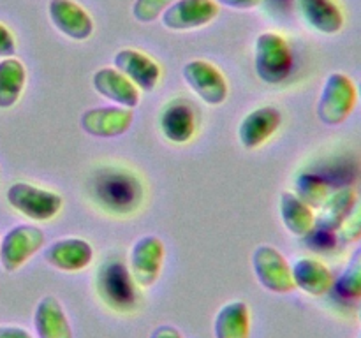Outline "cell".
I'll return each instance as SVG.
<instances>
[{
	"mask_svg": "<svg viewBox=\"0 0 361 338\" xmlns=\"http://www.w3.org/2000/svg\"><path fill=\"white\" fill-rule=\"evenodd\" d=\"M90 189L95 203L115 215L134 213L140 210L145 197L140 178L123 168H104L97 171Z\"/></svg>",
	"mask_w": 361,
	"mask_h": 338,
	"instance_id": "6da1fadb",
	"label": "cell"
},
{
	"mask_svg": "<svg viewBox=\"0 0 361 338\" xmlns=\"http://www.w3.org/2000/svg\"><path fill=\"white\" fill-rule=\"evenodd\" d=\"M97 294L109 308L116 312H130L140 299V285L134 282L129 266L118 257L104 261L95 275Z\"/></svg>",
	"mask_w": 361,
	"mask_h": 338,
	"instance_id": "7a4b0ae2",
	"label": "cell"
},
{
	"mask_svg": "<svg viewBox=\"0 0 361 338\" xmlns=\"http://www.w3.org/2000/svg\"><path fill=\"white\" fill-rule=\"evenodd\" d=\"M254 70L267 84L284 83L293 70V51L284 35L261 32L254 42Z\"/></svg>",
	"mask_w": 361,
	"mask_h": 338,
	"instance_id": "3957f363",
	"label": "cell"
},
{
	"mask_svg": "<svg viewBox=\"0 0 361 338\" xmlns=\"http://www.w3.org/2000/svg\"><path fill=\"white\" fill-rule=\"evenodd\" d=\"M356 102L358 94L355 81L344 73H331L324 80L316 115L323 125L337 127L351 116Z\"/></svg>",
	"mask_w": 361,
	"mask_h": 338,
	"instance_id": "277c9868",
	"label": "cell"
},
{
	"mask_svg": "<svg viewBox=\"0 0 361 338\" xmlns=\"http://www.w3.org/2000/svg\"><path fill=\"white\" fill-rule=\"evenodd\" d=\"M6 197L13 210L34 222L51 220L60 213L63 206V199L60 194L25 182L13 183L7 189Z\"/></svg>",
	"mask_w": 361,
	"mask_h": 338,
	"instance_id": "5b68a950",
	"label": "cell"
},
{
	"mask_svg": "<svg viewBox=\"0 0 361 338\" xmlns=\"http://www.w3.org/2000/svg\"><path fill=\"white\" fill-rule=\"evenodd\" d=\"M44 231L37 225H16L0 239V264L7 273H14L44 246Z\"/></svg>",
	"mask_w": 361,
	"mask_h": 338,
	"instance_id": "8992f818",
	"label": "cell"
},
{
	"mask_svg": "<svg viewBox=\"0 0 361 338\" xmlns=\"http://www.w3.org/2000/svg\"><path fill=\"white\" fill-rule=\"evenodd\" d=\"M252 268L261 287L275 294L295 291L291 264L274 245H259L252 254Z\"/></svg>",
	"mask_w": 361,
	"mask_h": 338,
	"instance_id": "52a82bcc",
	"label": "cell"
},
{
	"mask_svg": "<svg viewBox=\"0 0 361 338\" xmlns=\"http://www.w3.org/2000/svg\"><path fill=\"white\" fill-rule=\"evenodd\" d=\"M183 80L190 90L208 106H221L228 99L229 87L224 74L207 60H190L182 69Z\"/></svg>",
	"mask_w": 361,
	"mask_h": 338,
	"instance_id": "ba28073f",
	"label": "cell"
},
{
	"mask_svg": "<svg viewBox=\"0 0 361 338\" xmlns=\"http://www.w3.org/2000/svg\"><path fill=\"white\" fill-rule=\"evenodd\" d=\"M164 256V243L159 236L148 234L134 242L129 254V270L140 287H152L159 280Z\"/></svg>",
	"mask_w": 361,
	"mask_h": 338,
	"instance_id": "9c48e42d",
	"label": "cell"
},
{
	"mask_svg": "<svg viewBox=\"0 0 361 338\" xmlns=\"http://www.w3.org/2000/svg\"><path fill=\"white\" fill-rule=\"evenodd\" d=\"M215 0H176L162 13L161 21L171 32H189L207 27L219 16Z\"/></svg>",
	"mask_w": 361,
	"mask_h": 338,
	"instance_id": "30bf717a",
	"label": "cell"
},
{
	"mask_svg": "<svg viewBox=\"0 0 361 338\" xmlns=\"http://www.w3.org/2000/svg\"><path fill=\"white\" fill-rule=\"evenodd\" d=\"M134 120V111L123 106H99L90 108L81 115L80 125L83 132L88 136L109 139V137H118L130 129Z\"/></svg>",
	"mask_w": 361,
	"mask_h": 338,
	"instance_id": "8fae6325",
	"label": "cell"
},
{
	"mask_svg": "<svg viewBox=\"0 0 361 338\" xmlns=\"http://www.w3.org/2000/svg\"><path fill=\"white\" fill-rule=\"evenodd\" d=\"M48 16L53 27L73 41H87L94 34V20L74 0H49Z\"/></svg>",
	"mask_w": 361,
	"mask_h": 338,
	"instance_id": "7c38bea8",
	"label": "cell"
},
{
	"mask_svg": "<svg viewBox=\"0 0 361 338\" xmlns=\"http://www.w3.org/2000/svg\"><path fill=\"white\" fill-rule=\"evenodd\" d=\"M113 65L143 92L155 90L162 76L161 65L147 53L134 48L116 51L113 56Z\"/></svg>",
	"mask_w": 361,
	"mask_h": 338,
	"instance_id": "4fadbf2b",
	"label": "cell"
},
{
	"mask_svg": "<svg viewBox=\"0 0 361 338\" xmlns=\"http://www.w3.org/2000/svg\"><path fill=\"white\" fill-rule=\"evenodd\" d=\"M42 257L55 270L76 273L90 266L94 261V249L83 238H62L46 246Z\"/></svg>",
	"mask_w": 361,
	"mask_h": 338,
	"instance_id": "5bb4252c",
	"label": "cell"
},
{
	"mask_svg": "<svg viewBox=\"0 0 361 338\" xmlns=\"http://www.w3.org/2000/svg\"><path fill=\"white\" fill-rule=\"evenodd\" d=\"M282 123V113L275 106H261L252 109L242 118L238 127V139L247 150L263 146L279 130Z\"/></svg>",
	"mask_w": 361,
	"mask_h": 338,
	"instance_id": "9a60e30c",
	"label": "cell"
},
{
	"mask_svg": "<svg viewBox=\"0 0 361 338\" xmlns=\"http://www.w3.org/2000/svg\"><path fill=\"white\" fill-rule=\"evenodd\" d=\"M162 136L175 144H185L196 134V109L185 99H173L164 106L159 118Z\"/></svg>",
	"mask_w": 361,
	"mask_h": 338,
	"instance_id": "2e32d148",
	"label": "cell"
},
{
	"mask_svg": "<svg viewBox=\"0 0 361 338\" xmlns=\"http://www.w3.org/2000/svg\"><path fill=\"white\" fill-rule=\"evenodd\" d=\"M92 84L99 95L115 102L116 106L134 109L141 101L140 88L115 67H101L95 70L92 76Z\"/></svg>",
	"mask_w": 361,
	"mask_h": 338,
	"instance_id": "e0dca14e",
	"label": "cell"
},
{
	"mask_svg": "<svg viewBox=\"0 0 361 338\" xmlns=\"http://www.w3.org/2000/svg\"><path fill=\"white\" fill-rule=\"evenodd\" d=\"M295 287L309 296H324L334 289V273L316 257H300L291 266Z\"/></svg>",
	"mask_w": 361,
	"mask_h": 338,
	"instance_id": "ac0fdd59",
	"label": "cell"
},
{
	"mask_svg": "<svg viewBox=\"0 0 361 338\" xmlns=\"http://www.w3.org/2000/svg\"><path fill=\"white\" fill-rule=\"evenodd\" d=\"M303 21L312 30L324 35H335L344 28V11L337 0H296Z\"/></svg>",
	"mask_w": 361,
	"mask_h": 338,
	"instance_id": "d6986e66",
	"label": "cell"
},
{
	"mask_svg": "<svg viewBox=\"0 0 361 338\" xmlns=\"http://www.w3.org/2000/svg\"><path fill=\"white\" fill-rule=\"evenodd\" d=\"M34 327L37 338H73V327L55 296L39 299L34 310Z\"/></svg>",
	"mask_w": 361,
	"mask_h": 338,
	"instance_id": "ffe728a7",
	"label": "cell"
},
{
	"mask_svg": "<svg viewBox=\"0 0 361 338\" xmlns=\"http://www.w3.org/2000/svg\"><path fill=\"white\" fill-rule=\"evenodd\" d=\"M279 210H281L282 224L293 236L307 238L316 227L314 208H310L296 192L284 190L279 201Z\"/></svg>",
	"mask_w": 361,
	"mask_h": 338,
	"instance_id": "44dd1931",
	"label": "cell"
},
{
	"mask_svg": "<svg viewBox=\"0 0 361 338\" xmlns=\"http://www.w3.org/2000/svg\"><path fill=\"white\" fill-rule=\"evenodd\" d=\"M215 338H249L250 310L242 299H233L222 305L214 319Z\"/></svg>",
	"mask_w": 361,
	"mask_h": 338,
	"instance_id": "7402d4cb",
	"label": "cell"
},
{
	"mask_svg": "<svg viewBox=\"0 0 361 338\" xmlns=\"http://www.w3.org/2000/svg\"><path fill=\"white\" fill-rule=\"evenodd\" d=\"M356 199H358V196H356V190L353 187H341L335 192H331L321 206L319 217L316 218V227L337 232Z\"/></svg>",
	"mask_w": 361,
	"mask_h": 338,
	"instance_id": "603a6c76",
	"label": "cell"
},
{
	"mask_svg": "<svg viewBox=\"0 0 361 338\" xmlns=\"http://www.w3.org/2000/svg\"><path fill=\"white\" fill-rule=\"evenodd\" d=\"M27 83V69L14 56L0 60V109H9L20 101Z\"/></svg>",
	"mask_w": 361,
	"mask_h": 338,
	"instance_id": "cb8c5ba5",
	"label": "cell"
},
{
	"mask_svg": "<svg viewBox=\"0 0 361 338\" xmlns=\"http://www.w3.org/2000/svg\"><path fill=\"white\" fill-rule=\"evenodd\" d=\"M334 289L342 299L348 301L361 299V246L355 250L344 270L334 280Z\"/></svg>",
	"mask_w": 361,
	"mask_h": 338,
	"instance_id": "d4e9b609",
	"label": "cell"
},
{
	"mask_svg": "<svg viewBox=\"0 0 361 338\" xmlns=\"http://www.w3.org/2000/svg\"><path fill=\"white\" fill-rule=\"evenodd\" d=\"M296 194L310 208H321L331 192L330 185L323 176L314 171H305L296 180Z\"/></svg>",
	"mask_w": 361,
	"mask_h": 338,
	"instance_id": "484cf974",
	"label": "cell"
},
{
	"mask_svg": "<svg viewBox=\"0 0 361 338\" xmlns=\"http://www.w3.org/2000/svg\"><path fill=\"white\" fill-rule=\"evenodd\" d=\"M337 239L342 243H355L361 239V197L355 201L341 227L337 229Z\"/></svg>",
	"mask_w": 361,
	"mask_h": 338,
	"instance_id": "4316f807",
	"label": "cell"
},
{
	"mask_svg": "<svg viewBox=\"0 0 361 338\" xmlns=\"http://www.w3.org/2000/svg\"><path fill=\"white\" fill-rule=\"evenodd\" d=\"M173 2L176 0H134L133 18L140 23H152L159 20Z\"/></svg>",
	"mask_w": 361,
	"mask_h": 338,
	"instance_id": "83f0119b",
	"label": "cell"
},
{
	"mask_svg": "<svg viewBox=\"0 0 361 338\" xmlns=\"http://www.w3.org/2000/svg\"><path fill=\"white\" fill-rule=\"evenodd\" d=\"M16 53V41L9 28L0 23V58H9Z\"/></svg>",
	"mask_w": 361,
	"mask_h": 338,
	"instance_id": "f1b7e54d",
	"label": "cell"
},
{
	"mask_svg": "<svg viewBox=\"0 0 361 338\" xmlns=\"http://www.w3.org/2000/svg\"><path fill=\"white\" fill-rule=\"evenodd\" d=\"M219 6H226L229 9H238V11H249L254 9L261 4V0H215Z\"/></svg>",
	"mask_w": 361,
	"mask_h": 338,
	"instance_id": "f546056e",
	"label": "cell"
},
{
	"mask_svg": "<svg viewBox=\"0 0 361 338\" xmlns=\"http://www.w3.org/2000/svg\"><path fill=\"white\" fill-rule=\"evenodd\" d=\"M150 338H183V334L171 324H161L152 331Z\"/></svg>",
	"mask_w": 361,
	"mask_h": 338,
	"instance_id": "4dcf8cb0",
	"label": "cell"
},
{
	"mask_svg": "<svg viewBox=\"0 0 361 338\" xmlns=\"http://www.w3.org/2000/svg\"><path fill=\"white\" fill-rule=\"evenodd\" d=\"M0 338H34L25 327L0 326Z\"/></svg>",
	"mask_w": 361,
	"mask_h": 338,
	"instance_id": "1f68e13d",
	"label": "cell"
},
{
	"mask_svg": "<svg viewBox=\"0 0 361 338\" xmlns=\"http://www.w3.org/2000/svg\"><path fill=\"white\" fill-rule=\"evenodd\" d=\"M356 94H358V101L361 102V81L358 84H356Z\"/></svg>",
	"mask_w": 361,
	"mask_h": 338,
	"instance_id": "d6a6232c",
	"label": "cell"
},
{
	"mask_svg": "<svg viewBox=\"0 0 361 338\" xmlns=\"http://www.w3.org/2000/svg\"><path fill=\"white\" fill-rule=\"evenodd\" d=\"M358 317H360V323H361V308H360V312H358Z\"/></svg>",
	"mask_w": 361,
	"mask_h": 338,
	"instance_id": "836d02e7",
	"label": "cell"
}]
</instances>
